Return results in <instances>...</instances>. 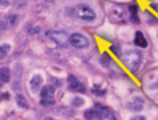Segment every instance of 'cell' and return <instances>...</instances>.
I'll use <instances>...</instances> for the list:
<instances>
[{"label":"cell","mask_w":158,"mask_h":120,"mask_svg":"<svg viewBox=\"0 0 158 120\" xmlns=\"http://www.w3.org/2000/svg\"><path fill=\"white\" fill-rule=\"evenodd\" d=\"M67 82H69V90L70 91H75V93H85V91H86V87L83 85L75 75H69Z\"/></svg>","instance_id":"obj_7"},{"label":"cell","mask_w":158,"mask_h":120,"mask_svg":"<svg viewBox=\"0 0 158 120\" xmlns=\"http://www.w3.org/2000/svg\"><path fill=\"white\" fill-rule=\"evenodd\" d=\"M54 2V0H46V3H53Z\"/></svg>","instance_id":"obj_28"},{"label":"cell","mask_w":158,"mask_h":120,"mask_svg":"<svg viewBox=\"0 0 158 120\" xmlns=\"http://www.w3.org/2000/svg\"><path fill=\"white\" fill-rule=\"evenodd\" d=\"M145 16H147V23H148V24H156V23H158V21H156V18H155L152 13L145 11Z\"/></svg>","instance_id":"obj_21"},{"label":"cell","mask_w":158,"mask_h":120,"mask_svg":"<svg viewBox=\"0 0 158 120\" xmlns=\"http://www.w3.org/2000/svg\"><path fill=\"white\" fill-rule=\"evenodd\" d=\"M69 43L72 45V47H75V48H86L89 45L88 37L81 35V34H72L69 37Z\"/></svg>","instance_id":"obj_5"},{"label":"cell","mask_w":158,"mask_h":120,"mask_svg":"<svg viewBox=\"0 0 158 120\" xmlns=\"http://www.w3.org/2000/svg\"><path fill=\"white\" fill-rule=\"evenodd\" d=\"M93 93L98 95V96H104L106 95V90L104 88H99L98 85H94V87H93Z\"/></svg>","instance_id":"obj_20"},{"label":"cell","mask_w":158,"mask_h":120,"mask_svg":"<svg viewBox=\"0 0 158 120\" xmlns=\"http://www.w3.org/2000/svg\"><path fill=\"white\" fill-rule=\"evenodd\" d=\"M8 82H10V71H8V67H2L0 69V84L6 85Z\"/></svg>","instance_id":"obj_14"},{"label":"cell","mask_w":158,"mask_h":120,"mask_svg":"<svg viewBox=\"0 0 158 120\" xmlns=\"http://www.w3.org/2000/svg\"><path fill=\"white\" fill-rule=\"evenodd\" d=\"M134 43H136V47H139V48H147L148 47V42H147V39L144 37V34L141 31H137L134 34Z\"/></svg>","instance_id":"obj_9"},{"label":"cell","mask_w":158,"mask_h":120,"mask_svg":"<svg viewBox=\"0 0 158 120\" xmlns=\"http://www.w3.org/2000/svg\"><path fill=\"white\" fill-rule=\"evenodd\" d=\"M2 99L5 101V99H10V93L8 91H2Z\"/></svg>","instance_id":"obj_23"},{"label":"cell","mask_w":158,"mask_h":120,"mask_svg":"<svg viewBox=\"0 0 158 120\" xmlns=\"http://www.w3.org/2000/svg\"><path fill=\"white\" fill-rule=\"evenodd\" d=\"M43 120H56V118H54V117H45Z\"/></svg>","instance_id":"obj_26"},{"label":"cell","mask_w":158,"mask_h":120,"mask_svg":"<svg viewBox=\"0 0 158 120\" xmlns=\"http://www.w3.org/2000/svg\"><path fill=\"white\" fill-rule=\"evenodd\" d=\"M6 24L10 26V27L16 26V24H18V15H8V16H5V18H3V23H2V31H5V29H6Z\"/></svg>","instance_id":"obj_12"},{"label":"cell","mask_w":158,"mask_h":120,"mask_svg":"<svg viewBox=\"0 0 158 120\" xmlns=\"http://www.w3.org/2000/svg\"><path fill=\"white\" fill-rule=\"evenodd\" d=\"M106 13H107V18L112 23L115 24H122L126 21V16H128V10L123 6V5H120V3H110L107 5L106 8Z\"/></svg>","instance_id":"obj_1"},{"label":"cell","mask_w":158,"mask_h":120,"mask_svg":"<svg viewBox=\"0 0 158 120\" xmlns=\"http://www.w3.org/2000/svg\"><path fill=\"white\" fill-rule=\"evenodd\" d=\"M46 37L51 40H54L58 45L61 47H67V42H69V37L64 34V32H59V31H48L46 32Z\"/></svg>","instance_id":"obj_6"},{"label":"cell","mask_w":158,"mask_h":120,"mask_svg":"<svg viewBox=\"0 0 158 120\" xmlns=\"http://www.w3.org/2000/svg\"><path fill=\"white\" fill-rule=\"evenodd\" d=\"M142 107H144V101L141 99V98H134L133 101H129L128 103V109H131V110H142Z\"/></svg>","instance_id":"obj_13"},{"label":"cell","mask_w":158,"mask_h":120,"mask_svg":"<svg viewBox=\"0 0 158 120\" xmlns=\"http://www.w3.org/2000/svg\"><path fill=\"white\" fill-rule=\"evenodd\" d=\"M152 8H153L155 11H158V5H156V3H152Z\"/></svg>","instance_id":"obj_25"},{"label":"cell","mask_w":158,"mask_h":120,"mask_svg":"<svg viewBox=\"0 0 158 120\" xmlns=\"http://www.w3.org/2000/svg\"><path fill=\"white\" fill-rule=\"evenodd\" d=\"M2 6H6V0H2Z\"/></svg>","instance_id":"obj_27"},{"label":"cell","mask_w":158,"mask_h":120,"mask_svg":"<svg viewBox=\"0 0 158 120\" xmlns=\"http://www.w3.org/2000/svg\"><path fill=\"white\" fill-rule=\"evenodd\" d=\"M83 104H85V99L83 98H80V96H73L72 98V107H80Z\"/></svg>","instance_id":"obj_18"},{"label":"cell","mask_w":158,"mask_h":120,"mask_svg":"<svg viewBox=\"0 0 158 120\" xmlns=\"http://www.w3.org/2000/svg\"><path fill=\"white\" fill-rule=\"evenodd\" d=\"M128 11H129V19L133 23H139V18H137V11H139V6L136 2H131L128 5Z\"/></svg>","instance_id":"obj_10"},{"label":"cell","mask_w":158,"mask_h":120,"mask_svg":"<svg viewBox=\"0 0 158 120\" xmlns=\"http://www.w3.org/2000/svg\"><path fill=\"white\" fill-rule=\"evenodd\" d=\"M10 50H11V47L8 43H2V48H0V58H6V54L10 53Z\"/></svg>","instance_id":"obj_17"},{"label":"cell","mask_w":158,"mask_h":120,"mask_svg":"<svg viewBox=\"0 0 158 120\" xmlns=\"http://www.w3.org/2000/svg\"><path fill=\"white\" fill-rule=\"evenodd\" d=\"M122 61L131 72H137V69L141 67V64H142V53L128 51V53L122 54Z\"/></svg>","instance_id":"obj_3"},{"label":"cell","mask_w":158,"mask_h":120,"mask_svg":"<svg viewBox=\"0 0 158 120\" xmlns=\"http://www.w3.org/2000/svg\"><path fill=\"white\" fill-rule=\"evenodd\" d=\"M129 120H147V118H145L144 115H136V117H131Z\"/></svg>","instance_id":"obj_24"},{"label":"cell","mask_w":158,"mask_h":120,"mask_svg":"<svg viewBox=\"0 0 158 120\" xmlns=\"http://www.w3.org/2000/svg\"><path fill=\"white\" fill-rule=\"evenodd\" d=\"M107 120H115V118H114V117H110V118H107Z\"/></svg>","instance_id":"obj_29"},{"label":"cell","mask_w":158,"mask_h":120,"mask_svg":"<svg viewBox=\"0 0 158 120\" xmlns=\"http://www.w3.org/2000/svg\"><path fill=\"white\" fill-rule=\"evenodd\" d=\"M101 64L104 67H110V64H112V56H110L109 53H102L101 54Z\"/></svg>","instance_id":"obj_15"},{"label":"cell","mask_w":158,"mask_h":120,"mask_svg":"<svg viewBox=\"0 0 158 120\" xmlns=\"http://www.w3.org/2000/svg\"><path fill=\"white\" fill-rule=\"evenodd\" d=\"M85 118L86 120H94V118H98V115H96V112H94V109H88V110H85Z\"/></svg>","instance_id":"obj_19"},{"label":"cell","mask_w":158,"mask_h":120,"mask_svg":"<svg viewBox=\"0 0 158 120\" xmlns=\"http://www.w3.org/2000/svg\"><path fill=\"white\" fill-rule=\"evenodd\" d=\"M42 82H43L42 75H39V74H35V75H32V77H31V82H29V87H31V90H32V91L40 90V87H42Z\"/></svg>","instance_id":"obj_11"},{"label":"cell","mask_w":158,"mask_h":120,"mask_svg":"<svg viewBox=\"0 0 158 120\" xmlns=\"http://www.w3.org/2000/svg\"><path fill=\"white\" fill-rule=\"evenodd\" d=\"M112 51L117 54V56H122V54H120V47H118L117 43H115V45H112Z\"/></svg>","instance_id":"obj_22"},{"label":"cell","mask_w":158,"mask_h":120,"mask_svg":"<svg viewBox=\"0 0 158 120\" xmlns=\"http://www.w3.org/2000/svg\"><path fill=\"white\" fill-rule=\"evenodd\" d=\"M16 103H18V106L19 107H23V109H27L29 107V103H27V99L24 98V95H16Z\"/></svg>","instance_id":"obj_16"},{"label":"cell","mask_w":158,"mask_h":120,"mask_svg":"<svg viewBox=\"0 0 158 120\" xmlns=\"http://www.w3.org/2000/svg\"><path fill=\"white\" fill-rule=\"evenodd\" d=\"M54 88L51 85H46L40 91V103L42 106H54Z\"/></svg>","instance_id":"obj_4"},{"label":"cell","mask_w":158,"mask_h":120,"mask_svg":"<svg viewBox=\"0 0 158 120\" xmlns=\"http://www.w3.org/2000/svg\"><path fill=\"white\" fill-rule=\"evenodd\" d=\"M67 15L73 16V18H77V19H81V21H94L96 19V13L91 10V8L88 5H75V6H72V8H67Z\"/></svg>","instance_id":"obj_2"},{"label":"cell","mask_w":158,"mask_h":120,"mask_svg":"<svg viewBox=\"0 0 158 120\" xmlns=\"http://www.w3.org/2000/svg\"><path fill=\"white\" fill-rule=\"evenodd\" d=\"M94 112H96V115H98V118H102V120H107V118H110L112 117V112L107 109V107H104V106H101V104H96L94 107Z\"/></svg>","instance_id":"obj_8"}]
</instances>
